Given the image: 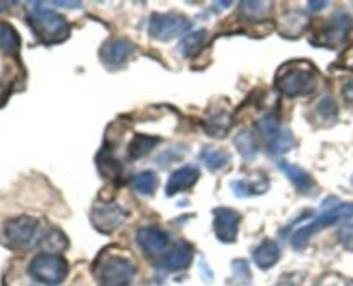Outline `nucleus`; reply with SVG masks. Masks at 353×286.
<instances>
[{
  "instance_id": "1",
  "label": "nucleus",
  "mask_w": 353,
  "mask_h": 286,
  "mask_svg": "<svg viewBox=\"0 0 353 286\" xmlns=\"http://www.w3.org/2000/svg\"><path fill=\"white\" fill-rule=\"evenodd\" d=\"M317 69L310 62L293 61L286 62L278 69L274 85L288 99L310 95L317 88Z\"/></svg>"
},
{
  "instance_id": "2",
  "label": "nucleus",
  "mask_w": 353,
  "mask_h": 286,
  "mask_svg": "<svg viewBox=\"0 0 353 286\" xmlns=\"http://www.w3.org/2000/svg\"><path fill=\"white\" fill-rule=\"evenodd\" d=\"M28 6L30 9H28L26 21L41 43L55 45L69 37L71 30H69V24L64 16L47 9L45 2H30Z\"/></svg>"
},
{
  "instance_id": "3",
  "label": "nucleus",
  "mask_w": 353,
  "mask_h": 286,
  "mask_svg": "<svg viewBox=\"0 0 353 286\" xmlns=\"http://www.w3.org/2000/svg\"><path fill=\"white\" fill-rule=\"evenodd\" d=\"M353 217V202H338V198L331 196L326 200L323 205V212L316 217L314 221L307 223L305 226H300L295 233L292 234V247L295 250H303L309 243L310 238L321 229L327 226H334V224L345 223V221Z\"/></svg>"
},
{
  "instance_id": "4",
  "label": "nucleus",
  "mask_w": 353,
  "mask_h": 286,
  "mask_svg": "<svg viewBox=\"0 0 353 286\" xmlns=\"http://www.w3.org/2000/svg\"><path fill=\"white\" fill-rule=\"evenodd\" d=\"M93 276L102 286H131L137 264L119 254H100L93 262Z\"/></svg>"
},
{
  "instance_id": "5",
  "label": "nucleus",
  "mask_w": 353,
  "mask_h": 286,
  "mask_svg": "<svg viewBox=\"0 0 353 286\" xmlns=\"http://www.w3.org/2000/svg\"><path fill=\"white\" fill-rule=\"evenodd\" d=\"M28 274L45 286H59L69 274V264L57 254H38L28 265Z\"/></svg>"
},
{
  "instance_id": "6",
  "label": "nucleus",
  "mask_w": 353,
  "mask_h": 286,
  "mask_svg": "<svg viewBox=\"0 0 353 286\" xmlns=\"http://www.w3.org/2000/svg\"><path fill=\"white\" fill-rule=\"evenodd\" d=\"M38 229H40V223L37 217L16 216L3 223L0 238L3 245L12 250H26L33 245Z\"/></svg>"
},
{
  "instance_id": "7",
  "label": "nucleus",
  "mask_w": 353,
  "mask_h": 286,
  "mask_svg": "<svg viewBox=\"0 0 353 286\" xmlns=\"http://www.w3.org/2000/svg\"><path fill=\"white\" fill-rule=\"evenodd\" d=\"M190 17L179 12H154L148 21V34L157 41H171L192 31Z\"/></svg>"
},
{
  "instance_id": "8",
  "label": "nucleus",
  "mask_w": 353,
  "mask_h": 286,
  "mask_svg": "<svg viewBox=\"0 0 353 286\" xmlns=\"http://www.w3.org/2000/svg\"><path fill=\"white\" fill-rule=\"evenodd\" d=\"M353 28V19L348 16L345 10H338L336 14H333L330 21H326L323 28L316 33V38L312 40V45L323 48H334L341 47L345 43V40L348 38Z\"/></svg>"
},
{
  "instance_id": "9",
  "label": "nucleus",
  "mask_w": 353,
  "mask_h": 286,
  "mask_svg": "<svg viewBox=\"0 0 353 286\" xmlns=\"http://www.w3.org/2000/svg\"><path fill=\"white\" fill-rule=\"evenodd\" d=\"M128 219V212L114 202L95 203L92 209V224L97 231L103 234L119 229Z\"/></svg>"
},
{
  "instance_id": "10",
  "label": "nucleus",
  "mask_w": 353,
  "mask_h": 286,
  "mask_svg": "<svg viewBox=\"0 0 353 286\" xmlns=\"http://www.w3.org/2000/svg\"><path fill=\"white\" fill-rule=\"evenodd\" d=\"M241 214L231 207H217L214 209V234L224 245L234 243L240 233Z\"/></svg>"
},
{
  "instance_id": "11",
  "label": "nucleus",
  "mask_w": 353,
  "mask_h": 286,
  "mask_svg": "<svg viewBox=\"0 0 353 286\" xmlns=\"http://www.w3.org/2000/svg\"><path fill=\"white\" fill-rule=\"evenodd\" d=\"M137 52V45L128 38H116V40H109L102 45L99 55L100 61L107 65V68H121L130 61L131 55Z\"/></svg>"
},
{
  "instance_id": "12",
  "label": "nucleus",
  "mask_w": 353,
  "mask_h": 286,
  "mask_svg": "<svg viewBox=\"0 0 353 286\" xmlns=\"http://www.w3.org/2000/svg\"><path fill=\"white\" fill-rule=\"evenodd\" d=\"M138 247L148 257H159L169 247V234L157 226H143L137 233Z\"/></svg>"
},
{
  "instance_id": "13",
  "label": "nucleus",
  "mask_w": 353,
  "mask_h": 286,
  "mask_svg": "<svg viewBox=\"0 0 353 286\" xmlns=\"http://www.w3.org/2000/svg\"><path fill=\"white\" fill-rule=\"evenodd\" d=\"M193 245L188 241H179L178 245L171 248L165 255H162L161 258V267L165 269L168 272H179L185 271L192 265L193 262Z\"/></svg>"
},
{
  "instance_id": "14",
  "label": "nucleus",
  "mask_w": 353,
  "mask_h": 286,
  "mask_svg": "<svg viewBox=\"0 0 353 286\" xmlns=\"http://www.w3.org/2000/svg\"><path fill=\"white\" fill-rule=\"evenodd\" d=\"M200 179V169L193 164H186L183 167L176 169L171 176H169L168 183H165V195L174 196L178 193L186 192V190L193 188L196 181Z\"/></svg>"
},
{
  "instance_id": "15",
  "label": "nucleus",
  "mask_w": 353,
  "mask_h": 286,
  "mask_svg": "<svg viewBox=\"0 0 353 286\" xmlns=\"http://www.w3.org/2000/svg\"><path fill=\"white\" fill-rule=\"evenodd\" d=\"M269 178L264 172H255V176L247 179H234L231 181V192L238 198H250V196L264 195L269 190Z\"/></svg>"
},
{
  "instance_id": "16",
  "label": "nucleus",
  "mask_w": 353,
  "mask_h": 286,
  "mask_svg": "<svg viewBox=\"0 0 353 286\" xmlns=\"http://www.w3.org/2000/svg\"><path fill=\"white\" fill-rule=\"evenodd\" d=\"M278 167L281 169L283 174L293 183V186H295L300 193H303V195H312V193L317 192V185L316 181H314V178L305 171V169L300 167V165L292 164V162L288 161H279Z\"/></svg>"
},
{
  "instance_id": "17",
  "label": "nucleus",
  "mask_w": 353,
  "mask_h": 286,
  "mask_svg": "<svg viewBox=\"0 0 353 286\" xmlns=\"http://www.w3.org/2000/svg\"><path fill=\"white\" fill-rule=\"evenodd\" d=\"M309 26L310 19L303 10H290L278 21V31L285 38H299L309 30Z\"/></svg>"
},
{
  "instance_id": "18",
  "label": "nucleus",
  "mask_w": 353,
  "mask_h": 286,
  "mask_svg": "<svg viewBox=\"0 0 353 286\" xmlns=\"http://www.w3.org/2000/svg\"><path fill=\"white\" fill-rule=\"evenodd\" d=\"M97 167H99L100 174H102L103 178L110 179V181H119V179L123 178V162H121L119 159L114 155V152L107 147H103L102 150L99 152V155H97Z\"/></svg>"
},
{
  "instance_id": "19",
  "label": "nucleus",
  "mask_w": 353,
  "mask_h": 286,
  "mask_svg": "<svg viewBox=\"0 0 353 286\" xmlns=\"http://www.w3.org/2000/svg\"><path fill=\"white\" fill-rule=\"evenodd\" d=\"M252 257H254L255 265L259 269L268 271V269L274 267L279 262V258H281V248H279V245L274 240H264L255 248Z\"/></svg>"
},
{
  "instance_id": "20",
  "label": "nucleus",
  "mask_w": 353,
  "mask_h": 286,
  "mask_svg": "<svg viewBox=\"0 0 353 286\" xmlns=\"http://www.w3.org/2000/svg\"><path fill=\"white\" fill-rule=\"evenodd\" d=\"M200 162L209 169L210 172H217L226 169L231 164V154L224 148L214 147V145H205L199 154Z\"/></svg>"
},
{
  "instance_id": "21",
  "label": "nucleus",
  "mask_w": 353,
  "mask_h": 286,
  "mask_svg": "<svg viewBox=\"0 0 353 286\" xmlns=\"http://www.w3.org/2000/svg\"><path fill=\"white\" fill-rule=\"evenodd\" d=\"M207 40H209V31L207 30L190 31L186 37L181 38V41L178 43V48H176V50H178V54L183 55V57L192 59L203 50Z\"/></svg>"
},
{
  "instance_id": "22",
  "label": "nucleus",
  "mask_w": 353,
  "mask_h": 286,
  "mask_svg": "<svg viewBox=\"0 0 353 286\" xmlns=\"http://www.w3.org/2000/svg\"><path fill=\"white\" fill-rule=\"evenodd\" d=\"M159 143H161V138L154 136V134H134V138L130 141V145H128V157H130L131 161H140L145 155L150 154Z\"/></svg>"
},
{
  "instance_id": "23",
  "label": "nucleus",
  "mask_w": 353,
  "mask_h": 286,
  "mask_svg": "<svg viewBox=\"0 0 353 286\" xmlns=\"http://www.w3.org/2000/svg\"><path fill=\"white\" fill-rule=\"evenodd\" d=\"M21 37L16 28L7 21H0V52L10 57L19 55Z\"/></svg>"
},
{
  "instance_id": "24",
  "label": "nucleus",
  "mask_w": 353,
  "mask_h": 286,
  "mask_svg": "<svg viewBox=\"0 0 353 286\" xmlns=\"http://www.w3.org/2000/svg\"><path fill=\"white\" fill-rule=\"evenodd\" d=\"M231 124H233L231 114L221 110V112H216L207 117L205 123H203V127H205L207 134H210V136L224 138L228 134V131H230Z\"/></svg>"
},
{
  "instance_id": "25",
  "label": "nucleus",
  "mask_w": 353,
  "mask_h": 286,
  "mask_svg": "<svg viewBox=\"0 0 353 286\" xmlns=\"http://www.w3.org/2000/svg\"><path fill=\"white\" fill-rule=\"evenodd\" d=\"M233 143L245 161H254L259 155V141L252 131H240V133L233 138Z\"/></svg>"
},
{
  "instance_id": "26",
  "label": "nucleus",
  "mask_w": 353,
  "mask_h": 286,
  "mask_svg": "<svg viewBox=\"0 0 353 286\" xmlns=\"http://www.w3.org/2000/svg\"><path fill=\"white\" fill-rule=\"evenodd\" d=\"M265 147H268L269 154L271 155H283L295 147V136H293L292 130L283 127L276 136H272L271 140L265 141Z\"/></svg>"
},
{
  "instance_id": "27",
  "label": "nucleus",
  "mask_w": 353,
  "mask_h": 286,
  "mask_svg": "<svg viewBox=\"0 0 353 286\" xmlns=\"http://www.w3.org/2000/svg\"><path fill=\"white\" fill-rule=\"evenodd\" d=\"M131 186L137 193L143 196H152L159 188V176L154 171H141L131 181Z\"/></svg>"
},
{
  "instance_id": "28",
  "label": "nucleus",
  "mask_w": 353,
  "mask_h": 286,
  "mask_svg": "<svg viewBox=\"0 0 353 286\" xmlns=\"http://www.w3.org/2000/svg\"><path fill=\"white\" fill-rule=\"evenodd\" d=\"M314 112H316L317 119H319L321 123L333 124L336 123L338 119V103L334 102L333 96L326 95L317 102L316 110H314Z\"/></svg>"
},
{
  "instance_id": "29",
  "label": "nucleus",
  "mask_w": 353,
  "mask_h": 286,
  "mask_svg": "<svg viewBox=\"0 0 353 286\" xmlns=\"http://www.w3.org/2000/svg\"><path fill=\"white\" fill-rule=\"evenodd\" d=\"M231 274H233L234 283H238V285H250L252 283V272L245 258H234L231 262Z\"/></svg>"
},
{
  "instance_id": "30",
  "label": "nucleus",
  "mask_w": 353,
  "mask_h": 286,
  "mask_svg": "<svg viewBox=\"0 0 353 286\" xmlns=\"http://www.w3.org/2000/svg\"><path fill=\"white\" fill-rule=\"evenodd\" d=\"M43 247L48 254L62 252L64 248H68V238H65L59 229H52L50 233L43 238Z\"/></svg>"
},
{
  "instance_id": "31",
  "label": "nucleus",
  "mask_w": 353,
  "mask_h": 286,
  "mask_svg": "<svg viewBox=\"0 0 353 286\" xmlns=\"http://www.w3.org/2000/svg\"><path fill=\"white\" fill-rule=\"evenodd\" d=\"M185 154H186L185 147H181V145H172V147H169L168 150L162 152V154L155 159V162H157V165H161V167H169V165L174 164L176 161L185 157Z\"/></svg>"
},
{
  "instance_id": "32",
  "label": "nucleus",
  "mask_w": 353,
  "mask_h": 286,
  "mask_svg": "<svg viewBox=\"0 0 353 286\" xmlns=\"http://www.w3.org/2000/svg\"><path fill=\"white\" fill-rule=\"evenodd\" d=\"M240 7L248 19H262L269 12L271 2H241Z\"/></svg>"
},
{
  "instance_id": "33",
  "label": "nucleus",
  "mask_w": 353,
  "mask_h": 286,
  "mask_svg": "<svg viewBox=\"0 0 353 286\" xmlns=\"http://www.w3.org/2000/svg\"><path fill=\"white\" fill-rule=\"evenodd\" d=\"M340 241L347 250L353 252V224L352 226L341 227L340 231Z\"/></svg>"
},
{
  "instance_id": "34",
  "label": "nucleus",
  "mask_w": 353,
  "mask_h": 286,
  "mask_svg": "<svg viewBox=\"0 0 353 286\" xmlns=\"http://www.w3.org/2000/svg\"><path fill=\"white\" fill-rule=\"evenodd\" d=\"M341 93H343V99L353 105V78L345 79L341 85Z\"/></svg>"
},
{
  "instance_id": "35",
  "label": "nucleus",
  "mask_w": 353,
  "mask_h": 286,
  "mask_svg": "<svg viewBox=\"0 0 353 286\" xmlns=\"http://www.w3.org/2000/svg\"><path fill=\"white\" fill-rule=\"evenodd\" d=\"M47 6L68 7V9H78V7H81V2H72V0H69V2H61V0H54V2H48Z\"/></svg>"
},
{
  "instance_id": "36",
  "label": "nucleus",
  "mask_w": 353,
  "mask_h": 286,
  "mask_svg": "<svg viewBox=\"0 0 353 286\" xmlns=\"http://www.w3.org/2000/svg\"><path fill=\"white\" fill-rule=\"evenodd\" d=\"M307 6L310 7V12H319L324 7H327V2H309Z\"/></svg>"
},
{
  "instance_id": "37",
  "label": "nucleus",
  "mask_w": 353,
  "mask_h": 286,
  "mask_svg": "<svg viewBox=\"0 0 353 286\" xmlns=\"http://www.w3.org/2000/svg\"><path fill=\"white\" fill-rule=\"evenodd\" d=\"M12 6H16V3H14V2H0V12H3V10H7L9 7H12Z\"/></svg>"
},
{
  "instance_id": "38",
  "label": "nucleus",
  "mask_w": 353,
  "mask_h": 286,
  "mask_svg": "<svg viewBox=\"0 0 353 286\" xmlns=\"http://www.w3.org/2000/svg\"><path fill=\"white\" fill-rule=\"evenodd\" d=\"M352 68H353V59H352Z\"/></svg>"
},
{
  "instance_id": "39",
  "label": "nucleus",
  "mask_w": 353,
  "mask_h": 286,
  "mask_svg": "<svg viewBox=\"0 0 353 286\" xmlns=\"http://www.w3.org/2000/svg\"><path fill=\"white\" fill-rule=\"evenodd\" d=\"M352 185H353V176H352Z\"/></svg>"
}]
</instances>
